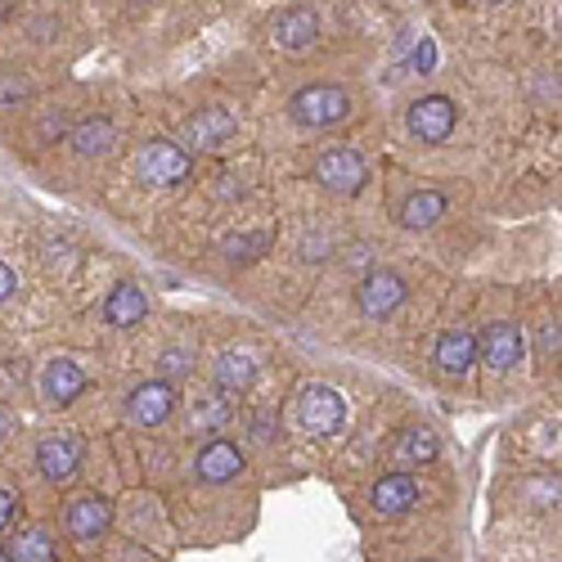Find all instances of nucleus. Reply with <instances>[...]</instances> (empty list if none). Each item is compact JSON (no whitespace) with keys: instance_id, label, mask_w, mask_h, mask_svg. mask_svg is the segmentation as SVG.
<instances>
[{"instance_id":"obj_1","label":"nucleus","mask_w":562,"mask_h":562,"mask_svg":"<svg viewBox=\"0 0 562 562\" xmlns=\"http://www.w3.org/2000/svg\"><path fill=\"white\" fill-rule=\"evenodd\" d=\"M289 113L297 126H311V131H324V126H338L347 113H351V95L342 86H329V81H319V86H302L297 95L289 100Z\"/></svg>"},{"instance_id":"obj_2","label":"nucleus","mask_w":562,"mask_h":562,"mask_svg":"<svg viewBox=\"0 0 562 562\" xmlns=\"http://www.w3.org/2000/svg\"><path fill=\"white\" fill-rule=\"evenodd\" d=\"M297 424L311 432V437H334L342 424H347V401L324 387V383H311L302 396H297Z\"/></svg>"},{"instance_id":"obj_3","label":"nucleus","mask_w":562,"mask_h":562,"mask_svg":"<svg viewBox=\"0 0 562 562\" xmlns=\"http://www.w3.org/2000/svg\"><path fill=\"white\" fill-rule=\"evenodd\" d=\"M315 180L324 184L329 194H360L364 190V180H369V167L356 149H324L315 158Z\"/></svg>"},{"instance_id":"obj_4","label":"nucleus","mask_w":562,"mask_h":562,"mask_svg":"<svg viewBox=\"0 0 562 562\" xmlns=\"http://www.w3.org/2000/svg\"><path fill=\"white\" fill-rule=\"evenodd\" d=\"M190 167H194L190 154H184L176 139H149L135 158V171L145 184H180L184 176H190Z\"/></svg>"},{"instance_id":"obj_5","label":"nucleus","mask_w":562,"mask_h":562,"mask_svg":"<svg viewBox=\"0 0 562 562\" xmlns=\"http://www.w3.org/2000/svg\"><path fill=\"white\" fill-rule=\"evenodd\" d=\"M81 454H86V446H81L77 432H50V437H41V446H36V468H41L45 482L64 486V482L77 477Z\"/></svg>"},{"instance_id":"obj_6","label":"nucleus","mask_w":562,"mask_h":562,"mask_svg":"<svg viewBox=\"0 0 562 562\" xmlns=\"http://www.w3.org/2000/svg\"><path fill=\"white\" fill-rule=\"evenodd\" d=\"M176 409V387L167 379H154V383H139L131 396H126V418L135 428H162Z\"/></svg>"},{"instance_id":"obj_7","label":"nucleus","mask_w":562,"mask_h":562,"mask_svg":"<svg viewBox=\"0 0 562 562\" xmlns=\"http://www.w3.org/2000/svg\"><path fill=\"white\" fill-rule=\"evenodd\" d=\"M405 302V279L396 270H369L356 289V306L369 315V319H383L392 315L396 306Z\"/></svg>"},{"instance_id":"obj_8","label":"nucleus","mask_w":562,"mask_h":562,"mask_svg":"<svg viewBox=\"0 0 562 562\" xmlns=\"http://www.w3.org/2000/svg\"><path fill=\"white\" fill-rule=\"evenodd\" d=\"M454 117H459V109L446 95H428V100L409 104V131L424 139V145H446L454 131Z\"/></svg>"},{"instance_id":"obj_9","label":"nucleus","mask_w":562,"mask_h":562,"mask_svg":"<svg viewBox=\"0 0 562 562\" xmlns=\"http://www.w3.org/2000/svg\"><path fill=\"white\" fill-rule=\"evenodd\" d=\"M109 522H113V504L104 495H77L64 513V527L77 540H100L109 531Z\"/></svg>"},{"instance_id":"obj_10","label":"nucleus","mask_w":562,"mask_h":562,"mask_svg":"<svg viewBox=\"0 0 562 562\" xmlns=\"http://www.w3.org/2000/svg\"><path fill=\"white\" fill-rule=\"evenodd\" d=\"M234 131H239V122H234L229 109H203V113H194L190 122L180 126V139L190 149H221Z\"/></svg>"},{"instance_id":"obj_11","label":"nucleus","mask_w":562,"mask_h":562,"mask_svg":"<svg viewBox=\"0 0 562 562\" xmlns=\"http://www.w3.org/2000/svg\"><path fill=\"white\" fill-rule=\"evenodd\" d=\"M477 360L491 369H513L522 360V329L518 324H486V334L477 338Z\"/></svg>"},{"instance_id":"obj_12","label":"nucleus","mask_w":562,"mask_h":562,"mask_svg":"<svg viewBox=\"0 0 562 562\" xmlns=\"http://www.w3.org/2000/svg\"><path fill=\"white\" fill-rule=\"evenodd\" d=\"M194 473H199V482L221 486V482L244 473V454H239V446H229V441H207L199 450V459H194Z\"/></svg>"},{"instance_id":"obj_13","label":"nucleus","mask_w":562,"mask_h":562,"mask_svg":"<svg viewBox=\"0 0 562 562\" xmlns=\"http://www.w3.org/2000/svg\"><path fill=\"white\" fill-rule=\"evenodd\" d=\"M373 513H383V518H401L418 504V482L409 473H387L379 486H373Z\"/></svg>"},{"instance_id":"obj_14","label":"nucleus","mask_w":562,"mask_h":562,"mask_svg":"<svg viewBox=\"0 0 562 562\" xmlns=\"http://www.w3.org/2000/svg\"><path fill=\"white\" fill-rule=\"evenodd\" d=\"M473 360H477V338L468 329H450L437 338V369L446 379H463V373L473 369Z\"/></svg>"},{"instance_id":"obj_15","label":"nucleus","mask_w":562,"mask_h":562,"mask_svg":"<svg viewBox=\"0 0 562 562\" xmlns=\"http://www.w3.org/2000/svg\"><path fill=\"white\" fill-rule=\"evenodd\" d=\"M86 369L81 364H72V360H50L45 364V373H41V392L50 396L55 405H68V401H77L81 392H86Z\"/></svg>"},{"instance_id":"obj_16","label":"nucleus","mask_w":562,"mask_h":562,"mask_svg":"<svg viewBox=\"0 0 562 562\" xmlns=\"http://www.w3.org/2000/svg\"><path fill=\"white\" fill-rule=\"evenodd\" d=\"M270 36H274V45H284V50H306V45L319 41V19L311 10H284L270 23Z\"/></svg>"},{"instance_id":"obj_17","label":"nucleus","mask_w":562,"mask_h":562,"mask_svg":"<svg viewBox=\"0 0 562 562\" xmlns=\"http://www.w3.org/2000/svg\"><path fill=\"white\" fill-rule=\"evenodd\" d=\"M446 207H450V199L441 190H418L401 203V225L405 229H432L446 216Z\"/></svg>"},{"instance_id":"obj_18","label":"nucleus","mask_w":562,"mask_h":562,"mask_svg":"<svg viewBox=\"0 0 562 562\" xmlns=\"http://www.w3.org/2000/svg\"><path fill=\"white\" fill-rule=\"evenodd\" d=\"M145 311H149V302L135 284H117L104 302V319L113 324V329H135V324L145 319Z\"/></svg>"},{"instance_id":"obj_19","label":"nucleus","mask_w":562,"mask_h":562,"mask_svg":"<svg viewBox=\"0 0 562 562\" xmlns=\"http://www.w3.org/2000/svg\"><path fill=\"white\" fill-rule=\"evenodd\" d=\"M68 139H72V149L81 158H104L117 145V131H113L109 117H86V122H77V131Z\"/></svg>"},{"instance_id":"obj_20","label":"nucleus","mask_w":562,"mask_h":562,"mask_svg":"<svg viewBox=\"0 0 562 562\" xmlns=\"http://www.w3.org/2000/svg\"><path fill=\"white\" fill-rule=\"evenodd\" d=\"M252 379H257V360H252L248 351H225V356L216 360V383H221V392H244V387H252Z\"/></svg>"},{"instance_id":"obj_21","label":"nucleus","mask_w":562,"mask_h":562,"mask_svg":"<svg viewBox=\"0 0 562 562\" xmlns=\"http://www.w3.org/2000/svg\"><path fill=\"white\" fill-rule=\"evenodd\" d=\"M437 432L432 428H405L401 441H396V463L401 468H414V463H432L437 459Z\"/></svg>"},{"instance_id":"obj_22","label":"nucleus","mask_w":562,"mask_h":562,"mask_svg":"<svg viewBox=\"0 0 562 562\" xmlns=\"http://www.w3.org/2000/svg\"><path fill=\"white\" fill-rule=\"evenodd\" d=\"M10 558H14V562H55V540H50V531H41V527L23 531V536L14 540V549H10Z\"/></svg>"},{"instance_id":"obj_23","label":"nucleus","mask_w":562,"mask_h":562,"mask_svg":"<svg viewBox=\"0 0 562 562\" xmlns=\"http://www.w3.org/2000/svg\"><path fill=\"white\" fill-rule=\"evenodd\" d=\"M229 418V401L221 396V392H212V396H199L194 401V409H190V424L194 428H203V432H216L221 424Z\"/></svg>"},{"instance_id":"obj_24","label":"nucleus","mask_w":562,"mask_h":562,"mask_svg":"<svg viewBox=\"0 0 562 562\" xmlns=\"http://www.w3.org/2000/svg\"><path fill=\"white\" fill-rule=\"evenodd\" d=\"M261 248H270V234H244V239H229L225 244V257L239 266V261H257Z\"/></svg>"},{"instance_id":"obj_25","label":"nucleus","mask_w":562,"mask_h":562,"mask_svg":"<svg viewBox=\"0 0 562 562\" xmlns=\"http://www.w3.org/2000/svg\"><path fill=\"white\" fill-rule=\"evenodd\" d=\"M27 100V81L23 77H0V109H19Z\"/></svg>"},{"instance_id":"obj_26","label":"nucleus","mask_w":562,"mask_h":562,"mask_svg":"<svg viewBox=\"0 0 562 562\" xmlns=\"http://www.w3.org/2000/svg\"><path fill=\"white\" fill-rule=\"evenodd\" d=\"M432 64H437V45H432L428 36H418L414 55H409V68H414V72H432Z\"/></svg>"},{"instance_id":"obj_27","label":"nucleus","mask_w":562,"mask_h":562,"mask_svg":"<svg viewBox=\"0 0 562 562\" xmlns=\"http://www.w3.org/2000/svg\"><path fill=\"white\" fill-rule=\"evenodd\" d=\"M14 508H19V499H14L5 486H0V527H10V522H14Z\"/></svg>"},{"instance_id":"obj_28","label":"nucleus","mask_w":562,"mask_h":562,"mask_svg":"<svg viewBox=\"0 0 562 562\" xmlns=\"http://www.w3.org/2000/svg\"><path fill=\"white\" fill-rule=\"evenodd\" d=\"M162 360H171V373H176V379H180V373H190L194 364H190V351H167Z\"/></svg>"},{"instance_id":"obj_29","label":"nucleus","mask_w":562,"mask_h":562,"mask_svg":"<svg viewBox=\"0 0 562 562\" xmlns=\"http://www.w3.org/2000/svg\"><path fill=\"white\" fill-rule=\"evenodd\" d=\"M14 289H19V284H14V270H10L5 261H0V302H5Z\"/></svg>"},{"instance_id":"obj_30","label":"nucleus","mask_w":562,"mask_h":562,"mask_svg":"<svg viewBox=\"0 0 562 562\" xmlns=\"http://www.w3.org/2000/svg\"><path fill=\"white\" fill-rule=\"evenodd\" d=\"M274 432H279V424H270V418H257V424H252V437L257 441H270Z\"/></svg>"},{"instance_id":"obj_31","label":"nucleus","mask_w":562,"mask_h":562,"mask_svg":"<svg viewBox=\"0 0 562 562\" xmlns=\"http://www.w3.org/2000/svg\"><path fill=\"white\" fill-rule=\"evenodd\" d=\"M531 491H536V495H540V499H544V504H549V499H553V495H562V482H536V486H531Z\"/></svg>"},{"instance_id":"obj_32","label":"nucleus","mask_w":562,"mask_h":562,"mask_svg":"<svg viewBox=\"0 0 562 562\" xmlns=\"http://www.w3.org/2000/svg\"><path fill=\"white\" fill-rule=\"evenodd\" d=\"M10 432H14V414H10L5 405H0V441H5Z\"/></svg>"},{"instance_id":"obj_33","label":"nucleus","mask_w":562,"mask_h":562,"mask_svg":"<svg viewBox=\"0 0 562 562\" xmlns=\"http://www.w3.org/2000/svg\"><path fill=\"white\" fill-rule=\"evenodd\" d=\"M10 14V0H0V19H5Z\"/></svg>"},{"instance_id":"obj_34","label":"nucleus","mask_w":562,"mask_h":562,"mask_svg":"<svg viewBox=\"0 0 562 562\" xmlns=\"http://www.w3.org/2000/svg\"><path fill=\"white\" fill-rule=\"evenodd\" d=\"M0 562H14V558H10V549H0Z\"/></svg>"},{"instance_id":"obj_35","label":"nucleus","mask_w":562,"mask_h":562,"mask_svg":"<svg viewBox=\"0 0 562 562\" xmlns=\"http://www.w3.org/2000/svg\"><path fill=\"white\" fill-rule=\"evenodd\" d=\"M424 562H437V558H424Z\"/></svg>"},{"instance_id":"obj_36","label":"nucleus","mask_w":562,"mask_h":562,"mask_svg":"<svg viewBox=\"0 0 562 562\" xmlns=\"http://www.w3.org/2000/svg\"><path fill=\"white\" fill-rule=\"evenodd\" d=\"M491 5H499V0H491Z\"/></svg>"}]
</instances>
